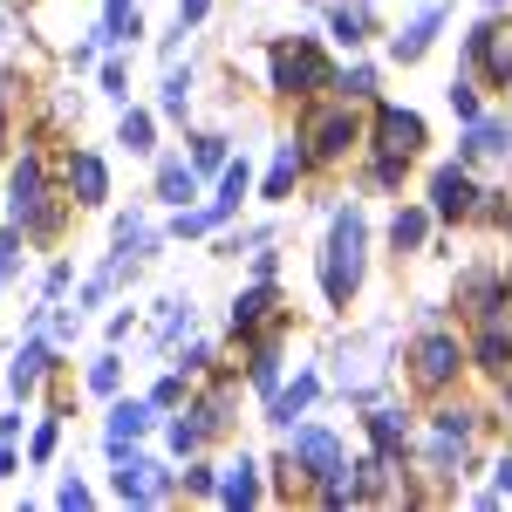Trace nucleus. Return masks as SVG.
<instances>
[{
	"label": "nucleus",
	"instance_id": "nucleus-28",
	"mask_svg": "<svg viewBox=\"0 0 512 512\" xmlns=\"http://www.w3.org/2000/svg\"><path fill=\"white\" fill-rule=\"evenodd\" d=\"M117 137H123V144H130V151H151V117H144V110H123Z\"/></svg>",
	"mask_w": 512,
	"mask_h": 512
},
{
	"label": "nucleus",
	"instance_id": "nucleus-22",
	"mask_svg": "<svg viewBox=\"0 0 512 512\" xmlns=\"http://www.w3.org/2000/svg\"><path fill=\"white\" fill-rule=\"evenodd\" d=\"M267 315H274V287H253V294H239V301H233V328H239V335L260 328Z\"/></svg>",
	"mask_w": 512,
	"mask_h": 512
},
{
	"label": "nucleus",
	"instance_id": "nucleus-27",
	"mask_svg": "<svg viewBox=\"0 0 512 512\" xmlns=\"http://www.w3.org/2000/svg\"><path fill=\"white\" fill-rule=\"evenodd\" d=\"M239 198H246V158L226 164V185H219V198H212V205H219V212H239Z\"/></svg>",
	"mask_w": 512,
	"mask_h": 512
},
{
	"label": "nucleus",
	"instance_id": "nucleus-39",
	"mask_svg": "<svg viewBox=\"0 0 512 512\" xmlns=\"http://www.w3.org/2000/svg\"><path fill=\"white\" fill-rule=\"evenodd\" d=\"M0 478H14V451L7 444H0Z\"/></svg>",
	"mask_w": 512,
	"mask_h": 512
},
{
	"label": "nucleus",
	"instance_id": "nucleus-37",
	"mask_svg": "<svg viewBox=\"0 0 512 512\" xmlns=\"http://www.w3.org/2000/svg\"><path fill=\"white\" fill-rule=\"evenodd\" d=\"M14 253H21V239H14V233H0V274H14Z\"/></svg>",
	"mask_w": 512,
	"mask_h": 512
},
{
	"label": "nucleus",
	"instance_id": "nucleus-33",
	"mask_svg": "<svg viewBox=\"0 0 512 512\" xmlns=\"http://www.w3.org/2000/svg\"><path fill=\"white\" fill-rule=\"evenodd\" d=\"M335 89H342V96H369V89H376V69H349Z\"/></svg>",
	"mask_w": 512,
	"mask_h": 512
},
{
	"label": "nucleus",
	"instance_id": "nucleus-21",
	"mask_svg": "<svg viewBox=\"0 0 512 512\" xmlns=\"http://www.w3.org/2000/svg\"><path fill=\"white\" fill-rule=\"evenodd\" d=\"M369 437H376V451H383V458H396V451L410 444V431H403V417H396V410H369Z\"/></svg>",
	"mask_w": 512,
	"mask_h": 512
},
{
	"label": "nucleus",
	"instance_id": "nucleus-14",
	"mask_svg": "<svg viewBox=\"0 0 512 512\" xmlns=\"http://www.w3.org/2000/svg\"><path fill=\"white\" fill-rule=\"evenodd\" d=\"M499 151H512V123L472 117V137H465V158H499Z\"/></svg>",
	"mask_w": 512,
	"mask_h": 512
},
{
	"label": "nucleus",
	"instance_id": "nucleus-32",
	"mask_svg": "<svg viewBox=\"0 0 512 512\" xmlns=\"http://www.w3.org/2000/svg\"><path fill=\"white\" fill-rule=\"evenodd\" d=\"M437 431L444 437H472V410H437Z\"/></svg>",
	"mask_w": 512,
	"mask_h": 512
},
{
	"label": "nucleus",
	"instance_id": "nucleus-7",
	"mask_svg": "<svg viewBox=\"0 0 512 512\" xmlns=\"http://www.w3.org/2000/svg\"><path fill=\"white\" fill-rule=\"evenodd\" d=\"M431 205H437V219H465V212L478 205V185L458 171V164H444V171L431 178Z\"/></svg>",
	"mask_w": 512,
	"mask_h": 512
},
{
	"label": "nucleus",
	"instance_id": "nucleus-18",
	"mask_svg": "<svg viewBox=\"0 0 512 512\" xmlns=\"http://www.w3.org/2000/svg\"><path fill=\"white\" fill-rule=\"evenodd\" d=\"M301 164H308V158H301V144H280V151H274V171H267V198H287V192H294Z\"/></svg>",
	"mask_w": 512,
	"mask_h": 512
},
{
	"label": "nucleus",
	"instance_id": "nucleus-25",
	"mask_svg": "<svg viewBox=\"0 0 512 512\" xmlns=\"http://www.w3.org/2000/svg\"><path fill=\"white\" fill-rule=\"evenodd\" d=\"M253 390H267V396L280 390V355H274V335H267V342H260V355H253Z\"/></svg>",
	"mask_w": 512,
	"mask_h": 512
},
{
	"label": "nucleus",
	"instance_id": "nucleus-30",
	"mask_svg": "<svg viewBox=\"0 0 512 512\" xmlns=\"http://www.w3.org/2000/svg\"><path fill=\"white\" fill-rule=\"evenodd\" d=\"M185 103H192V76H171V82H164V110L185 117Z\"/></svg>",
	"mask_w": 512,
	"mask_h": 512
},
{
	"label": "nucleus",
	"instance_id": "nucleus-2",
	"mask_svg": "<svg viewBox=\"0 0 512 512\" xmlns=\"http://www.w3.org/2000/svg\"><path fill=\"white\" fill-rule=\"evenodd\" d=\"M328 62H321L315 48H308V41H301V48H294V41H280L274 48V89L280 96H308V89H328Z\"/></svg>",
	"mask_w": 512,
	"mask_h": 512
},
{
	"label": "nucleus",
	"instance_id": "nucleus-24",
	"mask_svg": "<svg viewBox=\"0 0 512 512\" xmlns=\"http://www.w3.org/2000/svg\"><path fill=\"white\" fill-rule=\"evenodd\" d=\"M205 431H212V424H205V410H192V417H178V424H171V451H178V458H192L198 444H205Z\"/></svg>",
	"mask_w": 512,
	"mask_h": 512
},
{
	"label": "nucleus",
	"instance_id": "nucleus-23",
	"mask_svg": "<svg viewBox=\"0 0 512 512\" xmlns=\"http://www.w3.org/2000/svg\"><path fill=\"white\" fill-rule=\"evenodd\" d=\"M424 233H431V219L417 212V205H403L390 219V239H396V253H410V246H424Z\"/></svg>",
	"mask_w": 512,
	"mask_h": 512
},
{
	"label": "nucleus",
	"instance_id": "nucleus-13",
	"mask_svg": "<svg viewBox=\"0 0 512 512\" xmlns=\"http://www.w3.org/2000/svg\"><path fill=\"white\" fill-rule=\"evenodd\" d=\"M328 35L342 41V48H362V41H369V0H342V7L328 14Z\"/></svg>",
	"mask_w": 512,
	"mask_h": 512
},
{
	"label": "nucleus",
	"instance_id": "nucleus-36",
	"mask_svg": "<svg viewBox=\"0 0 512 512\" xmlns=\"http://www.w3.org/2000/svg\"><path fill=\"white\" fill-rule=\"evenodd\" d=\"M62 506H69V512L89 506V485H82V478H69V485H62Z\"/></svg>",
	"mask_w": 512,
	"mask_h": 512
},
{
	"label": "nucleus",
	"instance_id": "nucleus-10",
	"mask_svg": "<svg viewBox=\"0 0 512 512\" xmlns=\"http://www.w3.org/2000/svg\"><path fill=\"white\" fill-rule=\"evenodd\" d=\"M48 362H55V349L48 342H28V349L7 362V383H14V396H35V383L48 376Z\"/></svg>",
	"mask_w": 512,
	"mask_h": 512
},
{
	"label": "nucleus",
	"instance_id": "nucleus-12",
	"mask_svg": "<svg viewBox=\"0 0 512 512\" xmlns=\"http://www.w3.org/2000/svg\"><path fill=\"white\" fill-rule=\"evenodd\" d=\"M349 144H355V117H349V110H321V117H315V151H321V158H342Z\"/></svg>",
	"mask_w": 512,
	"mask_h": 512
},
{
	"label": "nucleus",
	"instance_id": "nucleus-9",
	"mask_svg": "<svg viewBox=\"0 0 512 512\" xmlns=\"http://www.w3.org/2000/svg\"><path fill=\"white\" fill-rule=\"evenodd\" d=\"M69 192H76V205H103L110 198V171H103L96 151H76L69 158Z\"/></svg>",
	"mask_w": 512,
	"mask_h": 512
},
{
	"label": "nucleus",
	"instance_id": "nucleus-11",
	"mask_svg": "<svg viewBox=\"0 0 512 512\" xmlns=\"http://www.w3.org/2000/svg\"><path fill=\"white\" fill-rule=\"evenodd\" d=\"M437 28H444V7L431 0V7H424V14H417V21L396 35V62H417V55H424V48L437 41Z\"/></svg>",
	"mask_w": 512,
	"mask_h": 512
},
{
	"label": "nucleus",
	"instance_id": "nucleus-15",
	"mask_svg": "<svg viewBox=\"0 0 512 512\" xmlns=\"http://www.w3.org/2000/svg\"><path fill=\"white\" fill-rule=\"evenodd\" d=\"M158 198H164V205H185V198H198V171H192V164H178V158H164V164H158Z\"/></svg>",
	"mask_w": 512,
	"mask_h": 512
},
{
	"label": "nucleus",
	"instance_id": "nucleus-26",
	"mask_svg": "<svg viewBox=\"0 0 512 512\" xmlns=\"http://www.w3.org/2000/svg\"><path fill=\"white\" fill-rule=\"evenodd\" d=\"M478 362H485V369H506L512 362V335L506 328H485V335H478Z\"/></svg>",
	"mask_w": 512,
	"mask_h": 512
},
{
	"label": "nucleus",
	"instance_id": "nucleus-29",
	"mask_svg": "<svg viewBox=\"0 0 512 512\" xmlns=\"http://www.w3.org/2000/svg\"><path fill=\"white\" fill-rule=\"evenodd\" d=\"M219 164H226V137H198L192 171H219Z\"/></svg>",
	"mask_w": 512,
	"mask_h": 512
},
{
	"label": "nucleus",
	"instance_id": "nucleus-40",
	"mask_svg": "<svg viewBox=\"0 0 512 512\" xmlns=\"http://www.w3.org/2000/svg\"><path fill=\"white\" fill-rule=\"evenodd\" d=\"M485 7H506V0H485Z\"/></svg>",
	"mask_w": 512,
	"mask_h": 512
},
{
	"label": "nucleus",
	"instance_id": "nucleus-31",
	"mask_svg": "<svg viewBox=\"0 0 512 512\" xmlns=\"http://www.w3.org/2000/svg\"><path fill=\"white\" fill-rule=\"evenodd\" d=\"M117 376H123V369H117V355H103V362L89 369V390H96V396H110V390H117Z\"/></svg>",
	"mask_w": 512,
	"mask_h": 512
},
{
	"label": "nucleus",
	"instance_id": "nucleus-38",
	"mask_svg": "<svg viewBox=\"0 0 512 512\" xmlns=\"http://www.w3.org/2000/svg\"><path fill=\"white\" fill-rule=\"evenodd\" d=\"M499 492H512V458H499Z\"/></svg>",
	"mask_w": 512,
	"mask_h": 512
},
{
	"label": "nucleus",
	"instance_id": "nucleus-19",
	"mask_svg": "<svg viewBox=\"0 0 512 512\" xmlns=\"http://www.w3.org/2000/svg\"><path fill=\"white\" fill-rule=\"evenodd\" d=\"M219 499H226V506H253V499H260V478H253V465H246V458H239V465H226Z\"/></svg>",
	"mask_w": 512,
	"mask_h": 512
},
{
	"label": "nucleus",
	"instance_id": "nucleus-6",
	"mask_svg": "<svg viewBox=\"0 0 512 512\" xmlns=\"http://www.w3.org/2000/svg\"><path fill=\"white\" fill-rule=\"evenodd\" d=\"M376 144H383V158H417V151H424V117L390 103V110L376 117Z\"/></svg>",
	"mask_w": 512,
	"mask_h": 512
},
{
	"label": "nucleus",
	"instance_id": "nucleus-5",
	"mask_svg": "<svg viewBox=\"0 0 512 512\" xmlns=\"http://www.w3.org/2000/svg\"><path fill=\"white\" fill-rule=\"evenodd\" d=\"M472 62L485 69V82L512 89V28L506 21H485V28L472 35Z\"/></svg>",
	"mask_w": 512,
	"mask_h": 512
},
{
	"label": "nucleus",
	"instance_id": "nucleus-4",
	"mask_svg": "<svg viewBox=\"0 0 512 512\" xmlns=\"http://www.w3.org/2000/svg\"><path fill=\"white\" fill-rule=\"evenodd\" d=\"M164 485H171V478H164L158 458H137V451L123 458V451H117V499H130V506H151V499H164Z\"/></svg>",
	"mask_w": 512,
	"mask_h": 512
},
{
	"label": "nucleus",
	"instance_id": "nucleus-8",
	"mask_svg": "<svg viewBox=\"0 0 512 512\" xmlns=\"http://www.w3.org/2000/svg\"><path fill=\"white\" fill-rule=\"evenodd\" d=\"M458 362H465V355H458V342H451V335H424V342H417V383H451V376H458Z\"/></svg>",
	"mask_w": 512,
	"mask_h": 512
},
{
	"label": "nucleus",
	"instance_id": "nucleus-1",
	"mask_svg": "<svg viewBox=\"0 0 512 512\" xmlns=\"http://www.w3.org/2000/svg\"><path fill=\"white\" fill-rule=\"evenodd\" d=\"M362 219L355 212H335V233H328V260H321V287H328V301L342 308L355 287H362Z\"/></svg>",
	"mask_w": 512,
	"mask_h": 512
},
{
	"label": "nucleus",
	"instance_id": "nucleus-20",
	"mask_svg": "<svg viewBox=\"0 0 512 512\" xmlns=\"http://www.w3.org/2000/svg\"><path fill=\"white\" fill-rule=\"evenodd\" d=\"M315 376H294V383H287V390L274 396V424H294V417H301V410H308V403H315Z\"/></svg>",
	"mask_w": 512,
	"mask_h": 512
},
{
	"label": "nucleus",
	"instance_id": "nucleus-17",
	"mask_svg": "<svg viewBox=\"0 0 512 512\" xmlns=\"http://www.w3.org/2000/svg\"><path fill=\"white\" fill-rule=\"evenodd\" d=\"M151 431V403H117L110 410V451H123L130 437H144Z\"/></svg>",
	"mask_w": 512,
	"mask_h": 512
},
{
	"label": "nucleus",
	"instance_id": "nucleus-35",
	"mask_svg": "<svg viewBox=\"0 0 512 512\" xmlns=\"http://www.w3.org/2000/svg\"><path fill=\"white\" fill-rule=\"evenodd\" d=\"M205 7H212V0H178V28H192V21H205Z\"/></svg>",
	"mask_w": 512,
	"mask_h": 512
},
{
	"label": "nucleus",
	"instance_id": "nucleus-3",
	"mask_svg": "<svg viewBox=\"0 0 512 512\" xmlns=\"http://www.w3.org/2000/svg\"><path fill=\"white\" fill-rule=\"evenodd\" d=\"M287 458H294L308 478H321V485L349 472V465H342V444H335L328 431H315V424H308V431H294V451H287Z\"/></svg>",
	"mask_w": 512,
	"mask_h": 512
},
{
	"label": "nucleus",
	"instance_id": "nucleus-34",
	"mask_svg": "<svg viewBox=\"0 0 512 512\" xmlns=\"http://www.w3.org/2000/svg\"><path fill=\"white\" fill-rule=\"evenodd\" d=\"M451 110H458L465 123L478 117V96H472V82H451Z\"/></svg>",
	"mask_w": 512,
	"mask_h": 512
},
{
	"label": "nucleus",
	"instance_id": "nucleus-16",
	"mask_svg": "<svg viewBox=\"0 0 512 512\" xmlns=\"http://www.w3.org/2000/svg\"><path fill=\"white\" fill-rule=\"evenodd\" d=\"M103 41H130L144 35V14H137V0H103V28H96Z\"/></svg>",
	"mask_w": 512,
	"mask_h": 512
}]
</instances>
